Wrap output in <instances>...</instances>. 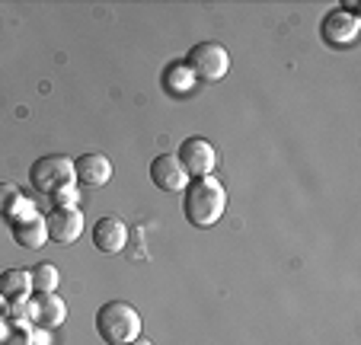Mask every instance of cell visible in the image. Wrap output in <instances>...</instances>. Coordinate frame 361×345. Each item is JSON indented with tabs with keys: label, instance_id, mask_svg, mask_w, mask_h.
<instances>
[{
	"label": "cell",
	"instance_id": "obj_21",
	"mask_svg": "<svg viewBox=\"0 0 361 345\" xmlns=\"http://www.w3.org/2000/svg\"><path fill=\"white\" fill-rule=\"evenodd\" d=\"M7 307H10V304L4 301V294H0V317H7Z\"/></svg>",
	"mask_w": 361,
	"mask_h": 345
},
{
	"label": "cell",
	"instance_id": "obj_18",
	"mask_svg": "<svg viewBox=\"0 0 361 345\" xmlns=\"http://www.w3.org/2000/svg\"><path fill=\"white\" fill-rule=\"evenodd\" d=\"M0 345H32V329H20V326H10V332L0 339Z\"/></svg>",
	"mask_w": 361,
	"mask_h": 345
},
{
	"label": "cell",
	"instance_id": "obj_17",
	"mask_svg": "<svg viewBox=\"0 0 361 345\" xmlns=\"http://www.w3.org/2000/svg\"><path fill=\"white\" fill-rule=\"evenodd\" d=\"M7 323L10 326H20V329H32L35 323V307L29 304V301H16V304L7 307Z\"/></svg>",
	"mask_w": 361,
	"mask_h": 345
},
{
	"label": "cell",
	"instance_id": "obj_7",
	"mask_svg": "<svg viewBox=\"0 0 361 345\" xmlns=\"http://www.w3.org/2000/svg\"><path fill=\"white\" fill-rule=\"evenodd\" d=\"M10 234H13V243L23 250H42L48 243V227H45V214L35 211V205L26 202V208L10 221Z\"/></svg>",
	"mask_w": 361,
	"mask_h": 345
},
{
	"label": "cell",
	"instance_id": "obj_8",
	"mask_svg": "<svg viewBox=\"0 0 361 345\" xmlns=\"http://www.w3.org/2000/svg\"><path fill=\"white\" fill-rule=\"evenodd\" d=\"M45 227H48V240L71 246L83 234V214H80V208H51L45 214Z\"/></svg>",
	"mask_w": 361,
	"mask_h": 345
},
{
	"label": "cell",
	"instance_id": "obj_12",
	"mask_svg": "<svg viewBox=\"0 0 361 345\" xmlns=\"http://www.w3.org/2000/svg\"><path fill=\"white\" fill-rule=\"evenodd\" d=\"M32 307H35V323H42L45 329H55V326H61L68 320V304L58 294H39L32 301Z\"/></svg>",
	"mask_w": 361,
	"mask_h": 345
},
{
	"label": "cell",
	"instance_id": "obj_3",
	"mask_svg": "<svg viewBox=\"0 0 361 345\" xmlns=\"http://www.w3.org/2000/svg\"><path fill=\"white\" fill-rule=\"evenodd\" d=\"M29 183L39 195H48L55 198L58 192L64 189H74L77 186V176H74V160L64 154H48V157H39V160L29 167Z\"/></svg>",
	"mask_w": 361,
	"mask_h": 345
},
{
	"label": "cell",
	"instance_id": "obj_2",
	"mask_svg": "<svg viewBox=\"0 0 361 345\" xmlns=\"http://www.w3.org/2000/svg\"><path fill=\"white\" fill-rule=\"evenodd\" d=\"M141 313L125 301H109L96 310V332L106 345H128L141 339Z\"/></svg>",
	"mask_w": 361,
	"mask_h": 345
},
{
	"label": "cell",
	"instance_id": "obj_5",
	"mask_svg": "<svg viewBox=\"0 0 361 345\" xmlns=\"http://www.w3.org/2000/svg\"><path fill=\"white\" fill-rule=\"evenodd\" d=\"M176 160L183 163L185 176L189 179H202V176H212L214 167H218V150L212 147V141L202 135H192L179 144V154Z\"/></svg>",
	"mask_w": 361,
	"mask_h": 345
},
{
	"label": "cell",
	"instance_id": "obj_6",
	"mask_svg": "<svg viewBox=\"0 0 361 345\" xmlns=\"http://www.w3.org/2000/svg\"><path fill=\"white\" fill-rule=\"evenodd\" d=\"M358 29H361V20L355 13V4H345L342 10H329L320 23V35L326 45H352L358 39Z\"/></svg>",
	"mask_w": 361,
	"mask_h": 345
},
{
	"label": "cell",
	"instance_id": "obj_9",
	"mask_svg": "<svg viewBox=\"0 0 361 345\" xmlns=\"http://www.w3.org/2000/svg\"><path fill=\"white\" fill-rule=\"evenodd\" d=\"M150 183L160 192H183L189 186V176H185L183 163L176 160V154H160L150 163Z\"/></svg>",
	"mask_w": 361,
	"mask_h": 345
},
{
	"label": "cell",
	"instance_id": "obj_22",
	"mask_svg": "<svg viewBox=\"0 0 361 345\" xmlns=\"http://www.w3.org/2000/svg\"><path fill=\"white\" fill-rule=\"evenodd\" d=\"M128 345H154V342H147V339H135V342H128Z\"/></svg>",
	"mask_w": 361,
	"mask_h": 345
},
{
	"label": "cell",
	"instance_id": "obj_20",
	"mask_svg": "<svg viewBox=\"0 0 361 345\" xmlns=\"http://www.w3.org/2000/svg\"><path fill=\"white\" fill-rule=\"evenodd\" d=\"M7 332H10V323H7V320H4V317H0V339L7 336Z\"/></svg>",
	"mask_w": 361,
	"mask_h": 345
},
{
	"label": "cell",
	"instance_id": "obj_14",
	"mask_svg": "<svg viewBox=\"0 0 361 345\" xmlns=\"http://www.w3.org/2000/svg\"><path fill=\"white\" fill-rule=\"evenodd\" d=\"M29 282H32V291L35 294H55L58 291V282H61V275H58V265L55 262L32 265V272H29Z\"/></svg>",
	"mask_w": 361,
	"mask_h": 345
},
{
	"label": "cell",
	"instance_id": "obj_11",
	"mask_svg": "<svg viewBox=\"0 0 361 345\" xmlns=\"http://www.w3.org/2000/svg\"><path fill=\"white\" fill-rule=\"evenodd\" d=\"M74 176L80 186L99 189L112 179V160L106 154H80L74 160Z\"/></svg>",
	"mask_w": 361,
	"mask_h": 345
},
{
	"label": "cell",
	"instance_id": "obj_4",
	"mask_svg": "<svg viewBox=\"0 0 361 345\" xmlns=\"http://www.w3.org/2000/svg\"><path fill=\"white\" fill-rule=\"evenodd\" d=\"M183 64L189 68V74L195 80L214 83L221 77H227V71H231V52L221 42H198V45L189 48Z\"/></svg>",
	"mask_w": 361,
	"mask_h": 345
},
{
	"label": "cell",
	"instance_id": "obj_19",
	"mask_svg": "<svg viewBox=\"0 0 361 345\" xmlns=\"http://www.w3.org/2000/svg\"><path fill=\"white\" fill-rule=\"evenodd\" d=\"M77 195H80V192H77V186H74V189L58 192L51 202H55V208H77Z\"/></svg>",
	"mask_w": 361,
	"mask_h": 345
},
{
	"label": "cell",
	"instance_id": "obj_1",
	"mask_svg": "<svg viewBox=\"0 0 361 345\" xmlns=\"http://www.w3.org/2000/svg\"><path fill=\"white\" fill-rule=\"evenodd\" d=\"M227 208V192L214 176L192 179L183 189V214L192 227H214L224 217Z\"/></svg>",
	"mask_w": 361,
	"mask_h": 345
},
{
	"label": "cell",
	"instance_id": "obj_13",
	"mask_svg": "<svg viewBox=\"0 0 361 345\" xmlns=\"http://www.w3.org/2000/svg\"><path fill=\"white\" fill-rule=\"evenodd\" d=\"M29 291H32V282H29L26 269H4L0 272V294H4L7 304L29 301Z\"/></svg>",
	"mask_w": 361,
	"mask_h": 345
},
{
	"label": "cell",
	"instance_id": "obj_16",
	"mask_svg": "<svg viewBox=\"0 0 361 345\" xmlns=\"http://www.w3.org/2000/svg\"><path fill=\"white\" fill-rule=\"evenodd\" d=\"M192 80H195V77L189 74V68H185L183 61H173L170 71L164 74V83L170 93H185V90H192Z\"/></svg>",
	"mask_w": 361,
	"mask_h": 345
},
{
	"label": "cell",
	"instance_id": "obj_15",
	"mask_svg": "<svg viewBox=\"0 0 361 345\" xmlns=\"http://www.w3.org/2000/svg\"><path fill=\"white\" fill-rule=\"evenodd\" d=\"M23 208H26V195L20 192V186L0 183V217H4V221H13Z\"/></svg>",
	"mask_w": 361,
	"mask_h": 345
},
{
	"label": "cell",
	"instance_id": "obj_10",
	"mask_svg": "<svg viewBox=\"0 0 361 345\" xmlns=\"http://www.w3.org/2000/svg\"><path fill=\"white\" fill-rule=\"evenodd\" d=\"M125 243H128V224L122 221V217L109 214V217H99L93 227V246L99 253H106V256H116V253L125 250Z\"/></svg>",
	"mask_w": 361,
	"mask_h": 345
}]
</instances>
